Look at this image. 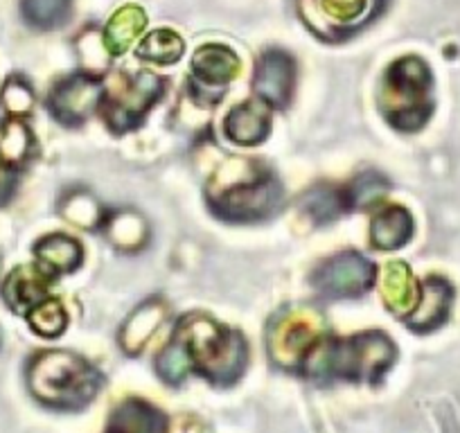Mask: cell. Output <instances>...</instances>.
Here are the masks:
<instances>
[{
	"label": "cell",
	"instance_id": "f546056e",
	"mask_svg": "<svg viewBox=\"0 0 460 433\" xmlns=\"http://www.w3.org/2000/svg\"><path fill=\"white\" fill-rule=\"evenodd\" d=\"M156 373L158 377L165 384H170V386H179V384L192 373L188 352H185V348L181 346L176 339L172 343H167L161 350V355L156 357Z\"/></svg>",
	"mask_w": 460,
	"mask_h": 433
},
{
	"label": "cell",
	"instance_id": "44dd1931",
	"mask_svg": "<svg viewBox=\"0 0 460 433\" xmlns=\"http://www.w3.org/2000/svg\"><path fill=\"white\" fill-rule=\"evenodd\" d=\"M37 156V138L28 122L5 118L0 122V163L19 172Z\"/></svg>",
	"mask_w": 460,
	"mask_h": 433
},
{
	"label": "cell",
	"instance_id": "1f68e13d",
	"mask_svg": "<svg viewBox=\"0 0 460 433\" xmlns=\"http://www.w3.org/2000/svg\"><path fill=\"white\" fill-rule=\"evenodd\" d=\"M16 185H19V172L0 163V206H5L14 197Z\"/></svg>",
	"mask_w": 460,
	"mask_h": 433
},
{
	"label": "cell",
	"instance_id": "4fadbf2b",
	"mask_svg": "<svg viewBox=\"0 0 460 433\" xmlns=\"http://www.w3.org/2000/svg\"><path fill=\"white\" fill-rule=\"evenodd\" d=\"M224 134L240 147H258L271 134V106L260 97L242 102L226 116Z\"/></svg>",
	"mask_w": 460,
	"mask_h": 433
},
{
	"label": "cell",
	"instance_id": "2e32d148",
	"mask_svg": "<svg viewBox=\"0 0 460 433\" xmlns=\"http://www.w3.org/2000/svg\"><path fill=\"white\" fill-rule=\"evenodd\" d=\"M240 57L221 43H206L192 57L194 79L203 86H226L240 75Z\"/></svg>",
	"mask_w": 460,
	"mask_h": 433
},
{
	"label": "cell",
	"instance_id": "5b68a950",
	"mask_svg": "<svg viewBox=\"0 0 460 433\" xmlns=\"http://www.w3.org/2000/svg\"><path fill=\"white\" fill-rule=\"evenodd\" d=\"M431 88L433 75L427 61L415 55L393 61L377 95L384 120L402 134L424 129L433 116Z\"/></svg>",
	"mask_w": 460,
	"mask_h": 433
},
{
	"label": "cell",
	"instance_id": "7402d4cb",
	"mask_svg": "<svg viewBox=\"0 0 460 433\" xmlns=\"http://www.w3.org/2000/svg\"><path fill=\"white\" fill-rule=\"evenodd\" d=\"M147 28V14L140 7L127 5L115 12L104 28V48L111 57H120L134 46L140 32Z\"/></svg>",
	"mask_w": 460,
	"mask_h": 433
},
{
	"label": "cell",
	"instance_id": "4316f807",
	"mask_svg": "<svg viewBox=\"0 0 460 433\" xmlns=\"http://www.w3.org/2000/svg\"><path fill=\"white\" fill-rule=\"evenodd\" d=\"M73 0H21V14L32 28L57 30L68 21Z\"/></svg>",
	"mask_w": 460,
	"mask_h": 433
},
{
	"label": "cell",
	"instance_id": "9a60e30c",
	"mask_svg": "<svg viewBox=\"0 0 460 433\" xmlns=\"http://www.w3.org/2000/svg\"><path fill=\"white\" fill-rule=\"evenodd\" d=\"M34 260L48 276H68L84 264V246L75 237L52 233L32 246Z\"/></svg>",
	"mask_w": 460,
	"mask_h": 433
},
{
	"label": "cell",
	"instance_id": "cb8c5ba5",
	"mask_svg": "<svg viewBox=\"0 0 460 433\" xmlns=\"http://www.w3.org/2000/svg\"><path fill=\"white\" fill-rule=\"evenodd\" d=\"M300 208L316 224H330L339 219L343 212H348L343 190H336L332 185H314L312 190L303 194Z\"/></svg>",
	"mask_w": 460,
	"mask_h": 433
},
{
	"label": "cell",
	"instance_id": "7a4b0ae2",
	"mask_svg": "<svg viewBox=\"0 0 460 433\" xmlns=\"http://www.w3.org/2000/svg\"><path fill=\"white\" fill-rule=\"evenodd\" d=\"M174 339L188 352L192 373L210 384L230 386L246 373L249 343L244 334L206 314H185L176 325Z\"/></svg>",
	"mask_w": 460,
	"mask_h": 433
},
{
	"label": "cell",
	"instance_id": "52a82bcc",
	"mask_svg": "<svg viewBox=\"0 0 460 433\" xmlns=\"http://www.w3.org/2000/svg\"><path fill=\"white\" fill-rule=\"evenodd\" d=\"M165 82L152 70H140L127 79L122 88L102 97V118L115 136L136 131L149 116L154 106L163 100Z\"/></svg>",
	"mask_w": 460,
	"mask_h": 433
},
{
	"label": "cell",
	"instance_id": "30bf717a",
	"mask_svg": "<svg viewBox=\"0 0 460 433\" xmlns=\"http://www.w3.org/2000/svg\"><path fill=\"white\" fill-rule=\"evenodd\" d=\"M296 61L285 50H269L258 59L253 91L273 109H285L294 97Z\"/></svg>",
	"mask_w": 460,
	"mask_h": 433
},
{
	"label": "cell",
	"instance_id": "d4e9b609",
	"mask_svg": "<svg viewBox=\"0 0 460 433\" xmlns=\"http://www.w3.org/2000/svg\"><path fill=\"white\" fill-rule=\"evenodd\" d=\"M388 188L391 185H388V179L382 172H364V174L352 181L350 188L343 190L348 210H368V208L379 206L388 194Z\"/></svg>",
	"mask_w": 460,
	"mask_h": 433
},
{
	"label": "cell",
	"instance_id": "9c48e42d",
	"mask_svg": "<svg viewBox=\"0 0 460 433\" xmlns=\"http://www.w3.org/2000/svg\"><path fill=\"white\" fill-rule=\"evenodd\" d=\"M104 97V79L91 73H73L59 79L48 93V111L59 125L82 127Z\"/></svg>",
	"mask_w": 460,
	"mask_h": 433
},
{
	"label": "cell",
	"instance_id": "5bb4252c",
	"mask_svg": "<svg viewBox=\"0 0 460 433\" xmlns=\"http://www.w3.org/2000/svg\"><path fill=\"white\" fill-rule=\"evenodd\" d=\"M386 7V0H316V10L339 39L359 32L373 23L379 12Z\"/></svg>",
	"mask_w": 460,
	"mask_h": 433
},
{
	"label": "cell",
	"instance_id": "ffe728a7",
	"mask_svg": "<svg viewBox=\"0 0 460 433\" xmlns=\"http://www.w3.org/2000/svg\"><path fill=\"white\" fill-rule=\"evenodd\" d=\"M382 296L386 303L388 312L395 316L404 318L411 309L415 307L420 296V287L415 282L413 271L409 269L406 262H388L384 269V280H382Z\"/></svg>",
	"mask_w": 460,
	"mask_h": 433
},
{
	"label": "cell",
	"instance_id": "4dcf8cb0",
	"mask_svg": "<svg viewBox=\"0 0 460 433\" xmlns=\"http://www.w3.org/2000/svg\"><path fill=\"white\" fill-rule=\"evenodd\" d=\"M61 215L66 216V222L82 228H93L97 226V224H104L100 203L86 192L68 194V199L61 203Z\"/></svg>",
	"mask_w": 460,
	"mask_h": 433
},
{
	"label": "cell",
	"instance_id": "d6986e66",
	"mask_svg": "<svg viewBox=\"0 0 460 433\" xmlns=\"http://www.w3.org/2000/svg\"><path fill=\"white\" fill-rule=\"evenodd\" d=\"M413 216L406 208L388 206L370 224V244L377 251H397L413 237Z\"/></svg>",
	"mask_w": 460,
	"mask_h": 433
},
{
	"label": "cell",
	"instance_id": "6da1fadb",
	"mask_svg": "<svg viewBox=\"0 0 460 433\" xmlns=\"http://www.w3.org/2000/svg\"><path fill=\"white\" fill-rule=\"evenodd\" d=\"M206 197L210 212L221 222L249 224L276 215L285 201V190L267 163L235 158L217 170Z\"/></svg>",
	"mask_w": 460,
	"mask_h": 433
},
{
	"label": "cell",
	"instance_id": "8992f818",
	"mask_svg": "<svg viewBox=\"0 0 460 433\" xmlns=\"http://www.w3.org/2000/svg\"><path fill=\"white\" fill-rule=\"evenodd\" d=\"M325 318L318 309L287 307L280 309L267 325V350L273 364L285 370H298L323 341Z\"/></svg>",
	"mask_w": 460,
	"mask_h": 433
},
{
	"label": "cell",
	"instance_id": "83f0119b",
	"mask_svg": "<svg viewBox=\"0 0 460 433\" xmlns=\"http://www.w3.org/2000/svg\"><path fill=\"white\" fill-rule=\"evenodd\" d=\"M34 88L23 75H10L0 88V109L5 111L7 118H25L32 116L34 111Z\"/></svg>",
	"mask_w": 460,
	"mask_h": 433
},
{
	"label": "cell",
	"instance_id": "ba28073f",
	"mask_svg": "<svg viewBox=\"0 0 460 433\" xmlns=\"http://www.w3.org/2000/svg\"><path fill=\"white\" fill-rule=\"evenodd\" d=\"M377 267L366 255L345 251V253L332 255L316 271L312 273V287L330 300L357 298L366 291L373 289Z\"/></svg>",
	"mask_w": 460,
	"mask_h": 433
},
{
	"label": "cell",
	"instance_id": "e0dca14e",
	"mask_svg": "<svg viewBox=\"0 0 460 433\" xmlns=\"http://www.w3.org/2000/svg\"><path fill=\"white\" fill-rule=\"evenodd\" d=\"M106 433H167V418L145 400H125L111 413Z\"/></svg>",
	"mask_w": 460,
	"mask_h": 433
},
{
	"label": "cell",
	"instance_id": "603a6c76",
	"mask_svg": "<svg viewBox=\"0 0 460 433\" xmlns=\"http://www.w3.org/2000/svg\"><path fill=\"white\" fill-rule=\"evenodd\" d=\"M104 231L109 235L111 244L118 246L125 253H134V251L143 249L149 237L145 219L131 210H120L111 215L104 224Z\"/></svg>",
	"mask_w": 460,
	"mask_h": 433
},
{
	"label": "cell",
	"instance_id": "7c38bea8",
	"mask_svg": "<svg viewBox=\"0 0 460 433\" xmlns=\"http://www.w3.org/2000/svg\"><path fill=\"white\" fill-rule=\"evenodd\" d=\"M50 285L52 276H48L37 262L34 264H21V267L12 269L7 278L0 285V296L3 303L16 314H28L30 309L37 307L46 298H50Z\"/></svg>",
	"mask_w": 460,
	"mask_h": 433
},
{
	"label": "cell",
	"instance_id": "3957f363",
	"mask_svg": "<svg viewBox=\"0 0 460 433\" xmlns=\"http://www.w3.org/2000/svg\"><path fill=\"white\" fill-rule=\"evenodd\" d=\"M395 359V341L379 330H370L339 341H321L300 370L316 382L343 379L375 384L393 368Z\"/></svg>",
	"mask_w": 460,
	"mask_h": 433
},
{
	"label": "cell",
	"instance_id": "8fae6325",
	"mask_svg": "<svg viewBox=\"0 0 460 433\" xmlns=\"http://www.w3.org/2000/svg\"><path fill=\"white\" fill-rule=\"evenodd\" d=\"M451 303H454V287L447 278L429 276L420 285V296L415 307L404 316L409 330L420 334L433 332L442 328L449 318Z\"/></svg>",
	"mask_w": 460,
	"mask_h": 433
},
{
	"label": "cell",
	"instance_id": "f1b7e54d",
	"mask_svg": "<svg viewBox=\"0 0 460 433\" xmlns=\"http://www.w3.org/2000/svg\"><path fill=\"white\" fill-rule=\"evenodd\" d=\"M25 321L32 328L34 334L43 339H57L68 328V314L64 305L55 298H46L37 307L25 314Z\"/></svg>",
	"mask_w": 460,
	"mask_h": 433
},
{
	"label": "cell",
	"instance_id": "484cf974",
	"mask_svg": "<svg viewBox=\"0 0 460 433\" xmlns=\"http://www.w3.org/2000/svg\"><path fill=\"white\" fill-rule=\"evenodd\" d=\"M185 52V41L181 39V34H176L174 30H156L149 37H145L140 41L138 59L152 61V64L158 66H170L176 64V61L183 57Z\"/></svg>",
	"mask_w": 460,
	"mask_h": 433
},
{
	"label": "cell",
	"instance_id": "277c9868",
	"mask_svg": "<svg viewBox=\"0 0 460 433\" xmlns=\"http://www.w3.org/2000/svg\"><path fill=\"white\" fill-rule=\"evenodd\" d=\"M25 379L34 400L59 411L84 409L104 384L95 366L70 350L37 352L28 361Z\"/></svg>",
	"mask_w": 460,
	"mask_h": 433
},
{
	"label": "cell",
	"instance_id": "ac0fdd59",
	"mask_svg": "<svg viewBox=\"0 0 460 433\" xmlns=\"http://www.w3.org/2000/svg\"><path fill=\"white\" fill-rule=\"evenodd\" d=\"M167 316V307L163 303V298H149L147 303H143L140 307L134 309L127 323L120 330V348L127 355H138L145 348V343L156 334V330L161 328L163 321Z\"/></svg>",
	"mask_w": 460,
	"mask_h": 433
}]
</instances>
